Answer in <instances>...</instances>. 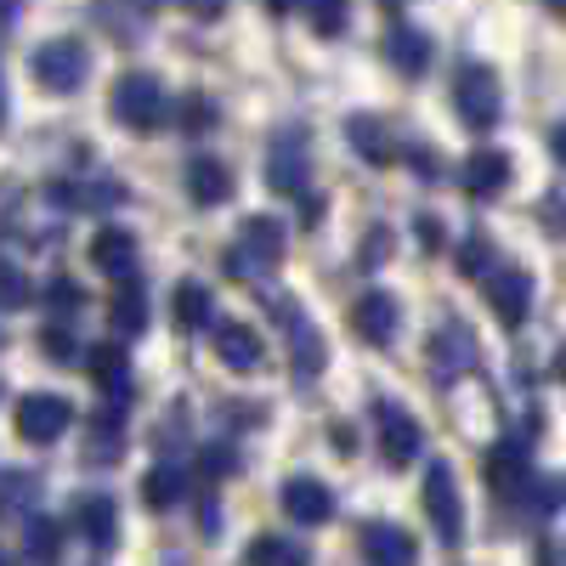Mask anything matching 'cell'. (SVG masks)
<instances>
[{"mask_svg":"<svg viewBox=\"0 0 566 566\" xmlns=\"http://www.w3.org/2000/svg\"><path fill=\"white\" fill-rule=\"evenodd\" d=\"M283 244H290V232H283L277 216H244L239 221V244L221 255V266H227V277L255 283L272 261H283Z\"/></svg>","mask_w":566,"mask_h":566,"instance_id":"obj_1","label":"cell"},{"mask_svg":"<svg viewBox=\"0 0 566 566\" xmlns=\"http://www.w3.org/2000/svg\"><path fill=\"white\" fill-rule=\"evenodd\" d=\"M453 108L470 130H493L499 114H504V91H499V74L488 63H464L459 80H453Z\"/></svg>","mask_w":566,"mask_h":566,"instance_id":"obj_2","label":"cell"},{"mask_svg":"<svg viewBox=\"0 0 566 566\" xmlns=\"http://www.w3.org/2000/svg\"><path fill=\"white\" fill-rule=\"evenodd\" d=\"M170 114V97H165V85L154 74H125L114 85V119L125 130H159Z\"/></svg>","mask_w":566,"mask_h":566,"instance_id":"obj_3","label":"cell"},{"mask_svg":"<svg viewBox=\"0 0 566 566\" xmlns=\"http://www.w3.org/2000/svg\"><path fill=\"white\" fill-rule=\"evenodd\" d=\"M34 85H45V91H80L85 85V74H91V52L80 40H45L40 52H34Z\"/></svg>","mask_w":566,"mask_h":566,"instance_id":"obj_4","label":"cell"},{"mask_svg":"<svg viewBox=\"0 0 566 566\" xmlns=\"http://www.w3.org/2000/svg\"><path fill=\"white\" fill-rule=\"evenodd\" d=\"M424 515L442 544H459L464 538V499H459V482H453V464H431L424 470Z\"/></svg>","mask_w":566,"mask_h":566,"instance_id":"obj_5","label":"cell"},{"mask_svg":"<svg viewBox=\"0 0 566 566\" xmlns=\"http://www.w3.org/2000/svg\"><path fill=\"white\" fill-rule=\"evenodd\" d=\"M374 431H380V453H386V464H413L419 459V448H424V431H419V419L402 408V402H391V397H380L374 402Z\"/></svg>","mask_w":566,"mask_h":566,"instance_id":"obj_6","label":"cell"},{"mask_svg":"<svg viewBox=\"0 0 566 566\" xmlns=\"http://www.w3.org/2000/svg\"><path fill=\"white\" fill-rule=\"evenodd\" d=\"M306 176H312V165H306V130L301 125L277 130L272 148H266V181L277 187V193L306 199Z\"/></svg>","mask_w":566,"mask_h":566,"instance_id":"obj_7","label":"cell"},{"mask_svg":"<svg viewBox=\"0 0 566 566\" xmlns=\"http://www.w3.org/2000/svg\"><path fill=\"white\" fill-rule=\"evenodd\" d=\"M12 424H18V437H23V442H57V437L69 431V424H74V408H69V397L29 391V397L18 402Z\"/></svg>","mask_w":566,"mask_h":566,"instance_id":"obj_8","label":"cell"},{"mask_svg":"<svg viewBox=\"0 0 566 566\" xmlns=\"http://www.w3.org/2000/svg\"><path fill=\"white\" fill-rule=\"evenodd\" d=\"M482 290H488V306H493V317L504 323V328H515L527 317V306H533V277H527V266H493L488 277H482Z\"/></svg>","mask_w":566,"mask_h":566,"instance_id":"obj_9","label":"cell"},{"mask_svg":"<svg viewBox=\"0 0 566 566\" xmlns=\"http://www.w3.org/2000/svg\"><path fill=\"white\" fill-rule=\"evenodd\" d=\"M352 328L368 340V346H391L397 340V328H402V306L391 290H368L352 301Z\"/></svg>","mask_w":566,"mask_h":566,"instance_id":"obj_10","label":"cell"},{"mask_svg":"<svg viewBox=\"0 0 566 566\" xmlns=\"http://www.w3.org/2000/svg\"><path fill=\"white\" fill-rule=\"evenodd\" d=\"M277 504H283V515L290 522H301V527H323L328 515H335V493H328L317 476H290L277 488Z\"/></svg>","mask_w":566,"mask_h":566,"instance_id":"obj_11","label":"cell"},{"mask_svg":"<svg viewBox=\"0 0 566 566\" xmlns=\"http://www.w3.org/2000/svg\"><path fill=\"white\" fill-rule=\"evenodd\" d=\"M527 482H533V448L522 437L493 442V453H488V488L510 499V493H522Z\"/></svg>","mask_w":566,"mask_h":566,"instance_id":"obj_12","label":"cell"},{"mask_svg":"<svg viewBox=\"0 0 566 566\" xmlns=\"http://www.w3.org/2000/svg\"><path fill=\"white\" fill-rule=\"evenodd\" d=\"M357 549H363L368 566H419V544L397 522H368L357 533Z\"/></svg>","mask_w":566,"mask_h":566,"instance_id":"obj_13","label":"cell"},{"mask_svg":"<svg viewBox=\"0 0 566 566\" xmlns=\"http://www.w3.org/2000/svg\"><path fill=\"white\" fill-rule=\"evenodd\" d=\"M431 368L437 380H459V374L476 368V335H470L464 323H442L431 335Z\"/></svg>","mask_w":566,"mask_h":566,"instance_id":"obj_14","label":"cell"},{"mask_svg":"<svg viewBox=\"0 0 566 566\" xmlns=\"http://www.w3.org/2000/svg\"><path fill=\"white\" fill-rule=\"evenodd\" d=\"M210 335H216V357H221L232 374H255V368H261L266 346H261V335H255L250 323L227 317V323H216V328H210Z\"/></svg>","mask_w":566,"mask_h":566,"instance_id":"obj_15","label":"cell"},{"mask_svg":"<svg viewBox=\"0 0 566 566\" xmlns=\"http://www.w3.org/2000/svg\"><path fill=\"white\" fill-rule=\"evenodd\" d=\"M272 317H277V328H290V346H295V374H301V380H312V374L323 368V340H317V328L306 323L301 301H277V306H272Z\"/></svg>","mask_w":566,"mask_h":566,"instance_id":"obj_16","label":"cell"},{"mask_svg":"<svg viewBox=\"0 0 566 566\" xmlns=\"http://www.w3.org/2000/svg\"><path fill=\"white\" fill-rule=\"evenodd\" d=\"M504 181H510V154H499V148H476L459 170V187L470 199H499Z\"/></svg>","mask_w":566,"mask_h":566,"instance_id":"obj_17","label":"cell"},{"mask_svg":"<svg viewBox=\"0 0 566 566\" xmlns=\"http://www.w3.org/2000/svg\"><path fill=\"white\" fill-rule=\"evenodd\" d=\"M74 527H80V538H85L91 549H114V538H119V510H114V499H108V493H85V499L74 504Z\"/></svg>","mask_w":566,"mask_h":566,"instance_id":"obj_18","label":"cell"},{"mask_svg":"<svg viewBox=\"0 0 566 566\" xmlns=\"http://www.w3.org/2000/svg\"><path fill=\"white\" fill-rule=\"evenodd\" d=\"M346 142L357 148V159H368V165H391V159L402 154L397 136H391V125L374 119V114H352V119H346Z\"/></svg>","mask_w":566,"mask_h":566,"instance_id":"obj_19","label":"cell"},{"mask_svg":"<svg viewBox=\"0 0 566 566\" xmlns=\"http://www.w3.org/2000/svg\"><path fill=\"white\" fill-rule=\"evenodd\" d=\"M91 266H103L114 283H130L136 277V239L125 227H103L97 239H91Z\"/></svg>","mask_w":566,"mask_h":566,"instance_id":"obj_20","label":"cell"},{"mask_svg":"<svg viewBox=\"0 0 566 566\" xmlns=\"http://www.w3.org/2000/svg\"><path fill=\"white\" fill-rule=\"evenodd\" d=\"M386 63H391L397 74L419 80L424 69H431V34H419V29H408V23H391V34H386Z\"/></svg>","mask_w":566,"mask_h":566,"instance_id":"obj_21","label":"cell"},{"mask_svg":"<svg viewBox=\"0 0 566 566\" xmlns=\"http://www.w3.org/2000/svg\"><path fill=\"white\" fill-rule=\"evenodd\" d=\"M85 368H91V380L103 386V402H130V363H125L119 346H91Z\"/></svg>","mask_w":566,"mask_h":566,"instance_id":"obj_22","label":"cell"},{"mask_svg":"<svg viewBox=\"0 0 566 566\" xmlns=\"http://www.w3.org/2000/svg\"><path fill=\"white\" fill-rule=\"evenodd\" d=\"M187 199H193L199 210H216L232 199V170L221 159H193L187 165Z\"/></svg>","mask_w":566,"mask_h":566,"instance_id":"obj_23","label":"cell"},{"mask_svg":"<svg viewBox=\"0 0 566 566\" xmlns=\"http://www.w3.org/2000/svg\"><path fill=\"white\" fill-rule=\"evenodd\" d=\"M45 199L52 205H69V210H114V205H125V187H114V181H52L45 187Z\"/></svg>","mask_w":566,"mask_h":566,"instance_id":"obj_24","label":"cell"},{"mask_svg":"<svg viewBox=\"0 0 566 566\" xmlns=\"http://www.w3.org/2000/svg\"><path fill=\"white\" fill-rule=\"evenodd\" d=\"M170 312H176V328H187V335H193V328H216V301H210L205 283H193V277L176 283Z\"/></svg>","mask_w":566,"mask_h":566,"instance_id":"obj_25","label":"cell"},{"mask_svg":"<svg viewBox=\"0 0 566 566\" xmlns=\"http://www.w3.org/2000/svg\"><path fill=\"white\" fill-rule=\"evenodd\" d=\"M63 544H69V527L52 522V515H34L29 538H23V555H29L34 566H57V560H63Z\"/></svg>","mask_w":566,"mask_h":566,"instance_id":"obj_26","label":"cell"},{"mask_svg":"<svg viewBox=\"0 0 566 566\" xmlns=\"http://www.w3.org/2000/svg\"><path fill=\"white\" fill-rule=\"evenodd\" d=\"M34 499H40V476H34V470H0V522L29 515Z\"/></svg>","mask_w":566,"mask_h":566,"instance_id":"obj_27","label":"cell"},{"mask_svg":"<svg viewBox=\"0 0 566 566\" xmlns=\"http://www.w3.org/2000/svg\"><path fill=\"white\" fill-rule=\"evenodd\" d=\"M108 312H114V328H119L125 340H130V335H142V328H148V290H142L136 277H130V283H119Z\"/></svg>","mask_w":566,"mask_h":566,"instance_id":"obj_28","label":"cell"},{"mask_svg":"<svg viewBox=\"0 0 566 566\" xmlns=\"http://www.w3.org/2000/svg\"><path fill=\"white\" fill-rule=\"evenodd\" d=\"M181 493H187V476L176 464H154L148 476H142V504H148V510H176Z\"/></svg>","mask_w":566,"mask_h":566,"instance_id":"obj_29","label":"cell"},{"mask_svg":"<svg viewBox=\"0 0 566 566\" xmlns=\"http://www.w3.org/2000/svg\"><path fill=\"white\" fill-rule=\"evenodd\" d=\"M250 566H312V555H306V544H295V538L261 533V538H250Z\"/></svg>","mask_w":566,"mask_h":566,"instance_id":"obj_30","label":"cell"},{"mask_svg":"<svg viewBox=\"0 0 566 566\" xmlns=\"http://www.w3.org/2000/svg\"><path fill=\"white\" fill-rule=\"evenodd\" d=\"M193 470H199L205 482H221V476H232V470H239V448H227V442H210V448H199Z\"/></svg>","mask_w":566,"mask_h":566,"instance_id":"obj_31","label":"cell"},{"mask_svg":"<svg viewBox=\"0 0 566 566\" xmlns=\"http://www.w3.org/2000/svg\"><path fill=\"white\" fill-rule=\"evenodd\" d=\"M527 510L533 515H555V510H566V476H538V482H527Z\"/></svg>","mask_w":566,"mask_h":566,"instance_id":"obj_32","label":"cell"},{"mask_svg":"<svg viewBox=\"0 0 566 566\" xmlns=\"http://www.w3.org/2000/svg\"><path fill=\"white\" fill-rule=\"evenodd\" d=\"M29 295H34L29 272H23V266H12V261H0V306L18 312V306H29Z\"/></svg>","mask_w":566,"mask_h":566,"instance_id":"obj_33","label":"cell"},{"mask_svg":"<svg viewBox=\"0 0 566 566\" xmlns=\"http://www.w3.org/2000/svg\"><path fill=\"white\" fill-rule=\"evenodd\" d=\"M488 272H493V244L476 232V239L459 244V277H488Z\"/></svg>","mask_w":566,"mask_h":566,"instance_id":"obj_34","label":"cell"},{"mask_svg":"<svg viewBox=\"0 0 566 566\" xmlns=\"http://www.w3.org/2000/svg\"><path fill=\"white\" fill-rule=\"evenodd\" d=\"M40 352L52 357V363H74L80 346H74V335H69V323H45V328H40Z\"/></svg>","mask_w":566,"mask_h":566,"instance_id":"obj_35","label":"cell"},{"mask_svg":"<svg viewBox=\"0 0 566 566\" xmlns=\"http://www.w3.org/2000/svg\"><path fill=\"white\" fill-rule=\"evenodd\" d=\"M176 119H181V130H187V136H199V130H210V125H216V103H210V97H187V103L176 108Z\"/></svg>","mask_w":566,"mask_h":566,"instance_id":"obj_36","label":"cell"},{"mask_svg":"<svg viewBox=\"0 0 566 566\" xmlns=\"http://www.w3.org/2000/svg\"><path fill=\"white\" fill-rule=\"evenodd\" d=\"M301 18H306L317 34H340V29H346V7H306Z\"/></svg>","mask_w":566,"mask_h":566,"instance_id":"obj_37","label":"cell"},{"mask_svg":"<svg viewBox=\"0 0 566 566\" xmlns=\"http://www.w3.org/2000/svg\"><path fill=\"white\" fill-rule=\"evenodd\" d=\"M386 250H391V232H386V227H374L368 239H363V250H357V261L374 266V261H386Z\"/></svg>","mask_w":566,"mask_h":566,"instance_id":"obj_38","label":"cell"},{"mask_svg":"<svg viewBox=\"0 0 566 566\" xmlns=\"http://www.w3.org/2000/svg\"><path fill=\"white\" fill-rule=\"evenodd\" d=\"M45 301H52V306H80L85 295H80V283H74V277H52V290H45Z\"/></svg>","mask_w":566,"mask_h":566,"instance_id":"obj_39","label":"cell"},{"mask_svg":"<svg viewBox=\"0 0 566 566\" xmlns=\"http://www.w3.org/2000/svg\"><path fill=\"white\" fill-rule=\"evenodd\" d=\"M413 239H419V250H442V221L437 216H419L413 221Z\"/></svg>","mask_w":566,"mask_h":566,"instance_id":"obj_40","label":"cell"},{"mask_svg":"<svg viewBox=\"0 0 566 566\" xmlns=\"http://www.w3.org/2000/svg\"><path fill=\"white\" fill-rule=\"evenodd\" d=\"M408 165L419 170V181H437V176H442V159H437L431 148H408Z\"/></svg>","mask_w":566,"mask_h":566,"instance_id":"obj_41","label":"cell"},{"mask_svg":"<svg viewBox=\"0 0 566 566\" xmlns=\"http://www.w3.org/2000/svg\"><path fill=\"white\" fill-rule=\"evenodd\" d=\"M549 154L566 165V125H555V130H549Z\"/></svg>","mask_w":566,"mask_h":566,"instance_id":"obj_42","label":"cell"},{"mask_svg":"<svg viewBox=\"0 0 566 566\" xmlns=\"http://www.w3.org/2000/svg\"><path fill=\"white\" fill-rule=\"evenodd\" d=\"M555 380H566V346L555 352Z\"/></svg>","mask_w":566,"mask_h":566,"instance_id":"obj_43","label":"cell"},{"mask_svg":"<svg viewBox=\"0 0 566 566\" xmlns=\"http://www.w3.org/2000/svg\"><path fill=\"white\" fill-rule=\"evenodd\" d=\"M0 125H7V103H0Z\"/></svg>","mask_w":566,"mask_h":566,"instance_id":"obj_44","label":"cell"},{"mask_svg":"<svg viewBox=\"0 0 566 566\" xmlns=\"http://www.w3.org/2000/svg\"><path fill=\"white\" fill-rule=\"evenodd\" d=\"M0 566H12V555H0Z\"/></svg>","mask_w":566,"mask_h":566,"instance_id":"obj_45","label":"cell"}]
</instances>
